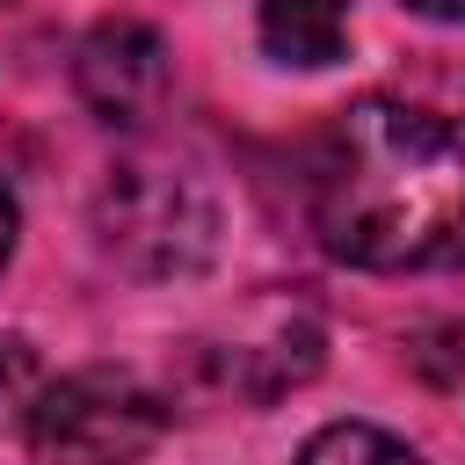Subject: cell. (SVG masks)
<instances>
[{
	"instance_id": "4",
	"label": "cell",
	"mask_w": 465,
	"mask_h": 465,
	"mask_svg": "<svg viewBox=\"0 0 465 465\" xmlns=\"http://www.w3.org/2000/svg\"><path fill=\"white\" fill-rule=\"evenodd\" d=\"M73 80H80V102H87L102 124L138 131L145 116H160V109H167L174 65H167V44H160V29H153V22L116 15V22H94V29H87Z\"/></svg>"
},
{
	"instance_id": "8",
	"label": "cell",
	"mask_w": 465,
	"mask_h": 465,
	"mask_svg": "<svg viewBox=\"0 0 465 465\" xmlns=\"http://www.w3.org/2000/svg\"><path fill=\"white\" fill-rule=\"evenodd\" d=\"M414 15H429V22H465V0H407Z\"/></svg>"
},
{
	"instance_id": "3",
	"label": "cell",
	"mask_w": 465,
	"mask_h": 465,
	"mask_svg": "<svg viewBox=\"0 0 465 465\" xmlns=\"http://www.w3.org/2000/svg\"><path fill=\"white\" fill-rule=\"evenodd\" d=\"M167 429V407L131 371H73L44 385L29 414L36 465H138Z\"/></svg>"
},
{
	"instance_id": "1",
	"label": "cell",
	"mask_w": 465,
	"mask_h": 465,
	"mask_svg": "<svg viewBox=\"0 0 465 465\" xmlns=\"http://www.w3.org/2000/svg\"><path fill=\"white\" fill-rule=\"evenodd\" d=\"M312 225L349 269H414L465 232V138L407 102H356L312 160Z\"/></svg>"
},
{
	"instance_id": "6",
	"label": "cell",
	"mask_w": 465,
	"mask_h": 465,
	"mask_svg": "<svg viewBox=\"0 0 465 465\" xmlns=\"http://www.w3.org/2000/svg\"><path fill=\"white\" fill-rule=\"evenodd\" d=\"M298 465H429V458L407 450L400 436L371 429V421H327V429L298 450Z\"/></svg>"
},
{
	"instance_id": "7",
	"label": "cell",
	"mask_w": 465,
	"mask_h": 465,
	"mask_svg": "<svg viewBox=\"0 0 465 465\" xmlns=\"http://www.w3.org/2000/svg\"><path fill=\"white\" fill-rule=\"evenodd\" d=\"M36 400H44V363H36V349H29L22 334H0V429H29Z\"/></svg>"
},
{
	"instance_id": "5",
	"label": "cell",
	"mask_w": 465,
	"mask_h": 465,
	"mask_svg": "<svg viewBox=\"0 0 465 465\" xmlns=\"http://www.w3.org/2000/svg\"><path fill=\"white\" fill-rule=\"evenodd\" d=\"M254 29H262V51L276 65L320 73L349 51V0H262Z\"/></svg>"
},
{
	"instance_id": "2",
	"label": "cell",
	"mask_w": 465,
	"mask_h": 465,
	"mask_svg": "<svg viewBox=\"0 0 465 465\" xmlns=\"http://www.w3.org/2000/svg\"><path fill=\"white\" fill-rule=\"evenodd\" d=\"M94 232L138 276H189L218 247V203L174 160H124L94 196Z\"/></svg>"
},
{
	"instance_id": "9",
	"label": "cell",
	"mask_w": 465,
	"mask_h": 465,
	"mask_svg": "<svg viewBox=\"0 0 465 465\" xmlns=\"http://www.w3.org/2000/svg\"><path fill=\"white\" fill-rule=\"evenodd\" d=\"M7 254H15V196L0 189V269H7Z\"/></svg>"
}]
</instances>
